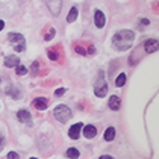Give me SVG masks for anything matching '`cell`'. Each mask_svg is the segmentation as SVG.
<instances>
[{
	"label": "cell",
	"instance_id": "obj_30",
	"mask_svg": "<svg viewBox=\"0 0 159 159\" xmlns=\"http://www.w3.org/2000/svg\"><path fill=\"white\" fill-rule=\"evenodd\" d=\"M5 27V21L3 20H0V32H2V29Z\"/></svg>",
	"mask_w": 159,
	"mask_h": 159
},
{
	"label": "cell",
	"instance_id": "obj_12",
	"mask_svg": "<svg viewBox=\"0 0 159 159\" xmlns=\"http://www.w3.org/2000/svg\"><path fill=\"white\" fill-rule=\"evenodd\" d=\"M120 97H117V96H112V97L109 98V108L112 111H118L120 109Z\"/></svg>",
	"mask_w": 159,
	"mask_h": 159
},
{
	"label": "cell",
	"instance_id": "obj_24",
	"mask_svg": "<svg viewBox=\"0 0 159 159\" xmlns=\"http://www.w3.org/2000/svg\"><path fill=\"white\" fill-rule=\"evenodd\" d=\"M6 159H20V156H18V153H15V152H9Z\"/></svg>",
	"mask_w": 159,
	"mask_h": 159
},
{
	"label": "cell",
	"instance_id": "obj_17",
	"mask_svg": "<svg viewBox=\"0 0 159 159\" xmlns=\"http://www.w3.org/2000/svg\"><path fill=\"white\" fill-rule=\"evenodd\" d=\"M8 94L14 98V100H18V98H21V91L18 89V88H11V89H8Z\"/></svg>",
	"mask_w": 159,
	"mask_h": 159
},
{
	"label": "cell",
	"instance_id": "obj_20",
	"mask_svg": "<svg viewBox=\"0 0 159 159\" xmlns=\"http://www.w3.org/2000/svg\"><path fill=\"white\" fill-rule=\"evenodd\" d=\"M38 67H39V62L38 61H35L32 64V67H30V74H32V76H37L38 74Z\"/></svg>",
	"mask_w": 159,
	"mask_h": 159
},
{
	"label": "cell",
	"instance_id": "obj_21",
	"mask_svg": "<svg viewBox=\"0 0 159 159\" xmlns=\"http://www.w3.org/2000/svg\"><path fill=\"white\" fill-rule=\"evenodd\" d=\"M55 35H56V30L52 27V29L49 30V34H46V35H44V39H46V41H50V39L55 37Z\"/></svg>",
	"mask_w": 159,
	"mask_h": 159
},
{
	"label": "cell",
	"instance_id": "obj_9",
	"mask_svg": "<svg viewBox=\"0 0 159 159\" xmlns=\"http://www.w3.org/2000/svg\"><path fill=\"white\" fill-rule=\"evenodd\" d=\"M32 105H34L35 109H38V111H46L47 109L49 102H47V98H44V97H37L34 102H32Z\"/></svg>",
	"mask_w": 159,
	"mask_h": 159
},
{
	"label": "cell",
	"instance_id": "obj_15",
	"mask_svg": "<svg viewBox=\"0 0 159 159\" xmlns=\"http://www.w3.org/2000/svg\"><path fill=\"white\" fill-rule=\"evenodd\" d=\"M65 156L70 159H77L79 156H80V153H79V150L77 148H74V147H70L67 152H65Z\"/></svg>",
	"mask_w": 159,
	"mask_h": 159
},
{
	"label": "cell",
	"instance_id": "obj_27",
	"mask_svg": "<svg viewBox=\"0 0 159 159\" xmlns=\"http://www.w3.org/2000/svg\"><path fill=\"white\" fill-rule=\"evenodd\" d=\"M3 147H5V138L0 135V152L3 150Z\"/></svg>",
	"mask_w": 159,
	"mask_h": 159
},
{
	"label": "cell",
	"instance_id": "obj_19",
	"mask_svg": "<svg viewBox=\"0 0 159 159\" xmlns=\"http://www.w3.org/2000/svg\"><path fill=\"white\" fill-rule=\"evenodd\" d=\"M15 71H17V74H18V76H25V74L27 73L29 70L26 68L25 65H20V64H18V65L15 67Z\"/></svg>",
	"mask_w": 159,
	"mask_h": 159
},
{
	"label": "cell",
	"instance_id": "obj_1",
	"mask_svg": "<svg viewBox=\"0 0 159 159\" xmlns=\"http://www.w3.org/2000/svg\"><path fill=\"white\" fill-rule=\"evenodd\" d=\"M134 39H135V34L132 30H118L112 38V44H114V47L117 50L124 52V50L132 47Z\"/></svg>",
	"mask_w": 159,
	"mask_h": 159
},
{
	"label": "cell",
	"instance_id": "obj_25",
	"mask_svg": "<svg viewBox=\"0 0 159 159\" xmlns=\"http://www.w3.org/2000/svg\"><path fill=\"white\" fill-rule=\"evenodd\" d=\"M14 49H15V52H25L26 46L23 44V46H14Z\"/></svg>",
	"mask_w": 159,
	"mask_h": 159
},
{
	"label": "cell",
	"instance_id": "obj_31",
	"mask_svg": "<svg viewBox=\"0 0 159 159\" xmlns=\"http://www.w3.org/2000/svg\"><path fill=\"white\" fill-rule=\"evenodd\" d=\"M30 159H38V158H30Z\"/></svg>",
	"mask_w": 159,
	"mask_h": 159
},
{
	"label": "cell",
	"instance_id": "obj_10",
	"mask_svg": "<svg viewBox=\"0 0 159 159\" xmlns=\"http://www.w3.org/2000/svg\"><path fill=\"white\" fill-rule=\"evenodd\" d=\"M30 117H32L30 112L26 111V109H21V111L17 112V120L21 121V123H29V124H30Z\"/></svg>",
	"mask_w": 159,
	"mask_h": 159
},
{
	"label": "cell",
	"instance_id": "obj_26",
	"mask_svg": "<svg viewBox=\"0 0 159 159\" xmlns=\"http://www.w3.org/2000/svg\"><path fill=\"white\" fill-rule=\"evenodd\" d=\"M64 93H65V89H64V88H59V89H56V93H55V94H56L58 97H61Z\"/></svg>",
	"mask_w": 159,
	"mask_h": 159
},
{
	"label": "cell",
	"instance_id": "obj_5",
	"mask_svg": "<svg viewBox=\"0 0 159 159\" xmlns=\"http://www.w3.org/2000/svg\"><path fill=\"white\" fill-rule=\"evenodd\" d=\"M158 49H159L158 39L150 38V39H146V41H144V50H146V53H155Z\"/></svg>",
	"mask_w": 159,
	"mask_h": 159
},
{
	"label": "cell",
	"instance_id": "obj_22",
	"mask_svg": "<svg viewBox=\"0 0 159 159\" xmlns=\"http://www.w3.org/2000/svg\"><path fill=\"white\" fill-rule=\"evenodd\" d=\"M49 58L52 61H56V59L59 58V53H58L56 50H49Z\"/></svg>",
	"mask_w": 159,
	"mask_h": 159
},
{
	"label": "cell",
	"instance_id": "obj_13",
	"mask_svg": "<svg viewBox=\"0 0 159 159\" xmlns=\"http://www.w3.org/2000/svg\"><path fill=\"white\" fill-rule=\"evenodd\" d=\"M20 64V59H18V56H8L6 59H5V65L6 67H17Z\"/></svg>",
	"mask_w": 159,
	"mask_h": 159
},
{
	"label": "cell",
	"instance_id": "obj_7",
	"mask_svg": "<svg viewBox=\"0 0 159 159\" xmlns=\"http://www.w3.org/2000/svg\"><path fill=\"white\" fill-rule=\"evenodd\" d=\"M82 127H84L82 123H76V124H73V126L70 127V130H68V136H70L71 139H79Z\"/></svg>",
	"mask_w": 159,
	"mask_h": 159
},
{
	"label": "cell",
	"instance_id": "obj_2",
	"mask_svg": "<svg viewBox=\"0 0 159 159\" xmlns=\"http://www.w3.org/2000/svg\"><path fill=\"white\" fill-rule=\"evenodd\" d=\"M94 93L97 97H105L108 94V84L105 80V73L102 70L97 73V79L94 82Z\"/></svg>",
	"mask_w": 159,
	"mask_h": 159
},
{
	"label": "cell",
	"instance_id": "obj_6",
	"mask_svg": "<svg viewBox=\"0 0 159 159\" xmlns=\"http://www.w3.org/2000/svg\"><path fill=\"white\" fill-rule=\"evenodd\" d=\"M8 39H9V43H12L14 46H23L26 43L25 37H23L21 34H17V32H11V34L8 35Z\"/></svg>",
	"mask_w": 159,
	"mask_h": 159
},
{
	"label": "cell",
	"instance_id": "obj_8",
	"mask_svg": "<svg viewBox=\"0 0 159 159\" xmlns=\"http://www.w3.org/2000/svg\"><path fill=\"white\" fill-rule=\"evenodd\" d=\"M94 23H96V27H97V29H102V27H105V25H106L105 14L102 12L100 9H97V11L94 12Z\"/></svg>",
	"mask_w": 159,
	"mask_h": 159
},
{
	"label": "cell",
	"instance_id": "obj_28",
	"mask_svg": "<svg viewBox=\"0 0 159 159\" xmlns=\"http://www.w3.org/2000/svg\"><path fill=\"white\" fill-rule=\"evenodd\" d=\"M141 25H143V26L150 25V20H147V18H141Z\"/></svg>",
	"mask_w": 159,
	"mask_h": 159
},
{
	"label": "cell",
	"instance_id": "obj_11",
	"mask_svg": "<svg viewBox=\"0 0 159 159\" xmlns=\"http://www.w3.org/2000/svg\"><path fill=\"white\" fill-rule=\"evenodd\" d=\"M84 135H85L86 139H91V138H94L96 135H97V129H96V126H93V124H88L84 127Z\"/></svg>",
	"mask_w": 159,
	"mask_h": 159
},
{
	"label": "cell",
	"instance_id": "obj_18",
	"mask_svg": "<svg viewBox=\"0 0 159 159\" xmlns=\"http://www.w3.org/2000/svg\"><path fill=\"white\" fill-rule=\"evenodd\" d=\"M126 80H127V76H126V73H121L117 79H115V85L117 86H123L124 84H126Z\"/></svg>",
	"mask_w": 159,
	"mask_h": 159
},
{
	"label": "cell",
	"instance_id": "obj_16",
	"mask_svg": "<svg viewBox=\"0 0 159 159\" xmlns=\"http://www.w3.org/2000/svg\"><path fill=\"white\" fill-rule=\"evenodd\" d=\"M103 138H105V141H114V138H115V129L114 127H108L105 135H103Z\"/></svg>",
	"mask_w": 159,
	"mask_h": 159
},
{
	"label": "cell",
	"instance_id": "obj_23",
	"mask_svg": "<svg viewBox=\"0 0 159 159\" xmlns=\"http://www.w3.org/2000/svg\"><path fill=\"white\" fill-rule=\"evenodd\" d=\"M74 50L79 53V55H82V56H86V50L82 47V46H74Z\"/></svg>",
	"mask_w": 159,
	"mask_h": 159
},
{
	"label": "cell",
	"instance_id": "obj_14",
	"mask_svg": "<svg viewBox=\"0 0 159 159\" xmlns=\"http://www.w3.org/2000/svg\"><path fill=\"white\" fill-rule=\"evenodd\" d=\"M77 15H79V9H77V6H73V8L70 9L68 15H67V21H68V23H73L74 20L77 18Z\"/></svg>",
	"mask_w": 159,
	"mask_h": 159
},
{
	"label": "cell",
	"instance_id": "obj_3",
	"mask_svg": "<svg viewBox=\"0 0 159 159\" xmlns=\"http://www.w3.org/2000/svg\"><path fill=\"white\" fill-rule=\"evenodd\" d=\"M53 117L59 123H67L71 118V109L67 105H58L53 109Z\"/></svg>",
	"mask_w": 159,
	"mask_h": 159
},
{
	"label": "cell",
	"instance_id": "obj_29",
	"mask_svg": "<svg viewBox=\"0 0 159 159\" xmlns=\"http://www.w3.org/2000/svg\"><path fill=\"white\" fill-rule=\"evenodd\" d=\"M98 159H114L112 156H109V155H103V156H100Z\"/></svg>",
	"mask_w": 159,
	"mask_h": 159
},
{
	"label": "cell",
	"instance_id": "obj_4",
	"mask_svg": "<svg viewBox=\"0 0 159 159\" xmlns=\"http://www.w3.org/2000/svg\"><path fill=\"white\" fill-rule=\"evenodd\" d=\"M46 2V5H47V8H49V11L55 17H58L59 14H61V8H62V0H44Z\"/></svg>",
	"mask_w": 159,
	"mask_h": 159
}]
</instances>
